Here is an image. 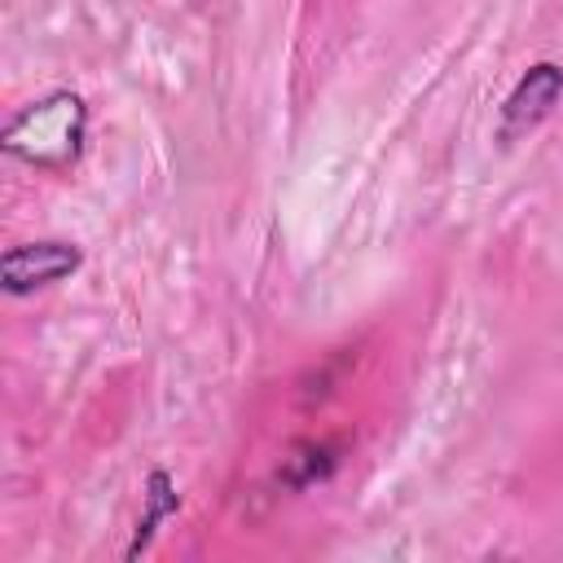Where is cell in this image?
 Masks as SVG:
<instances>
[{
    "instance_id": "1",
    "label": "cell",
    "mask_w": 563,
    "mask_h": 563,
    "mask_svg": "<svg viewBox=\"0 0 563 563\" xmlns=\"http://www.w3.org/2000/svg\"><path fill=\"white\" fill-rule=\"evenodd\" d=\"M84 141H88V106L70 88H57V92L22 106L0 132L4 154L26 167H40V172L75 167L84 154Z\"/></svg>"
},
{
    "instance_id": "2",
    "label": "cell",
    "mask_w": 563,
    "mask_h": 563,
    "mask_svg": "<svg viewBox=\"0 0 563 563\" xmlns=\"http://www.w3.org/2000/svg\"><path fill=\"white\" fill-rule=\"evenodd\" d=\"M79 264H84V251L75 242H62V238L18 242L0 260V282L9 295H31L53 282H66L70 273H79Z\"/></svg>"
},
{
    "instance_id": "3",
    "label": "cell",
    "mask_w": 563,
    "mask_h": 563,
    "mask_svg": "<svg viewBox=\"0 0 563 563\" xmlns=\"http://www.w3.org/2000/svg\"><path fill=\"white\" fill-rule=\"evenodd\" d=\"M559 101H563V66L559 62H532L501 101V123H497L501 141H515V136L532 132L537 123H545Z\"/></svg>"
},
{
    "instance_id": "4",
    "label": "cell",
    "mask_w": 563,
    "mask_h": 563,
    "mask_svg": "<svg viewBox=\"0 0 563 563\" xmlns=\"http://www.w3.org/2000/svg\"><path fill=\"white\" fill-rule=\"evenodd\" d=\"M141 501H145V510H141V519H136V528H132V541H128V559H136L141 550H150V541H154V532L180 510V493H176V479L163 471V466H154L150 471V479H145V493H141Z\"/></svg>"
},
{
    "instance_id": "5",
    "label": "cell",
    "mask_w": 563,
    "mask_h": 563,
    "mask_svg": "<svg viewBox=\"0 0 563 563\" xmlns=\"http://www.w3.org/2000/svg\"><path fill=\"white\" fill-rule=\"evenodd\" d=\"M339 457H343V444H339V440H308V444H299V449L286 457L282 475H286L290 488H308V484L325 479V475L339 466Z\"/></svg>"
}]
</instances>
